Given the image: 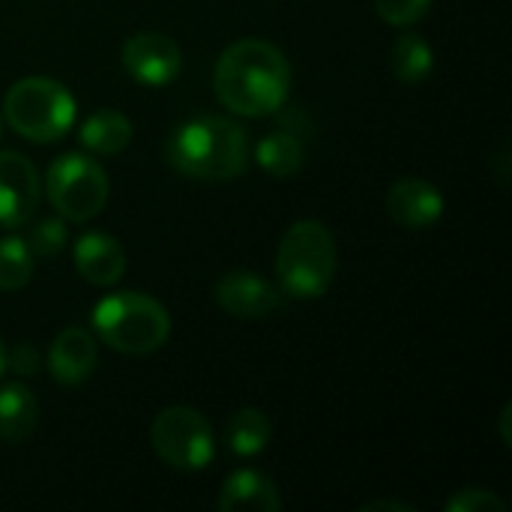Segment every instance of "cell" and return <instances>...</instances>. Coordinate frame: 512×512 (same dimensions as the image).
I'll return each mask as SVG.
<instances>
[{
    "label": "cell",
    "mask_w": 512,
    "mask_h": 512,
    "mask_svg": "<svg viewBox=\"0 0 512 512\" xmlns=\"http://www.w3.org/2000/svg\"><path fill=\"white\" fill-rule=\"evenodd\" d=\"M273 438V423L261 408H240L225 423V444L234 456H258Z\"/></svg>",
    "instance_id": "ac0fdd59"
},
{
    "label": "cell",
    "mask_w": 512,
    "mask_h": 512,
    "mask_svg": "<svg viewBox=\"0 0 512 512\" xmlns=\"http://www.w3.org/2000/svg\"><path fill=\"white\" fill-rule=\"evenodd\" d=\"M213 90L240 117L276 114L291 96V63L267 39H240L219 54Z\"/></svg>",
    "instance_id": "6da1fadb"
},
{
    "label": "cell",
    "mask_w": 512,
    "mask_h": 512,
    "mask_svg": "<svg viewBox=\"0 0 512 512\" xmlns=\"http://www.w3.org/2000/svg\"><path fill=\"white\" fill-rule=\"evenodd\" d=\"M216 507L222 512L237 510H258V512H279L282 510V498L279 489L270 477H264L261 471H234L216 498Z\"/></svg>",
    "instance_id": "5bb4252c"
},
{
    "label": "cell",
    "mask_w": 512,
    "mask_h": 512,
    "mask_svg": "<svg viewBox=\"0 0 512 512\" xmlns=\"http://www.w3.org/2000/svg\"><path fill=\"white\" fill-rule=\"evenodd\" d=\"M168 162L195 180H234L249 165V138L228 117H198L168 138Z\"/></svg>",
    "instance_id": "7a4b0ae2"
},
{
    "label": "cell",
    "mask_w": 512,
    "mask_h": 512,
    "mask_svg": "<svg viewBox=\"0 0 512 512\" xmlns=\"http://www.w3.org/2000/svg\"><path fill=\"white\" fill-rule=\"evenodd\" d=\"M366 512H375V510H390V512H417L414 507H408V504H399V501H372V504H366L363 507Z\"/></svg>",
    "instance_id": "d4e9b609"
},
{
    "label": "cell",
    "mask_w": 512,
    "mask_h": 512,
    "mask_svg": "<svg viewBox=\"0 0 512 512\" xmlns=\"http://www.w3.org/2000/svg\"><path fill=\"white\" fill-rule=\"evenodd\" d=\"M123 69L144 87H165L180 75L183 51L165 33H135L123 42Z\"/></svg>",
    "instance_id": "ba28073f"
},
{
    "label": "cell",
    "mask_w": 512,
    "mask_h": 512,
    "mask_svg": "<svg viewBox=\"0 0 512 512\" xmlns=\"http://www.w3.org/2000/svg\"><path fill=\"white\" fill-rule=\"evenodd\" d=\"M216 303L234 318H264L282 306V291L252 270H231L216 282Z\"/></svg>",
    "instance_id": "30bf717a"
},
{
    "label": "cell",
    "mask_w": 512,
    "mask_h": 512,
    "mask_svg": "<svg viewBox=\"0 0 512 512\" xmlns=\"http://www.w3.org/2000/svg\"><path fill=\"white\" fill-rule=\"evenodd\" d=\"M33 276V255L21 237L0 240V291H18Z\"/></svg>",
    "instance_id": "ffe728a7"
},
{
    "label": "cell",
    "mask_w": 512,
    "mask_h": 512,
    "mask_svg": "<svg viewBox=\"0 0 512 512\" xmlns=\"http://www.w3.org/2000/svg\"><path fill=\"white\" fill-rule=\"evenodd\" d=\"M39 420V402L24 384L0 387V441L21 444Z\"/></svg>",
    "instance_id": "2e32d148"
},
{
    "label": "cell",
    "mask_w": 512,
    "mask_h": 512,
    "mask_svg": "<svg viewBox=\"0 0 512 512\" xmlns=\"http://www.w3.org/2000/svg\"><path fill=\"white\" fill-rule=\"evenodd\" d=\"M3 120L27 141L51 144L63 138L75 123V99L72 93L45 75H27L6 90Z\"/></svg>",
    "instance_id": "5b68a950"
},
{
    "label": "cell",
    "mask_w": 512,
    "mask_h": 512,
    "mask_svg": "<svg viewBox=\"0 0 512 512\" xmlns=\"http://www.w3.org/2000/svg\"><path fill=\"white\" fill-rule=\"evenodd\" d=\"M432 0H375L378 15L393 27H411L426 15Z\"/></svg>",
    "instance_id": "7402d4cb"
},
{
    "label": "cell",
    "mask_w": 512,
    "mask_h": 512,
    "mask_svg": "<svg viewBox=\"0 0 512 512\" xmlns=\"http://www.w3.org/2000/svg\"><path fill=\"white\" fill-rule=\"evenodd\" d=\"M0 135H3V111H0Z\"/></svg>",
    "instance_id": "4316f807"
},
{
    "label": "cell",
    "mask_w": 512,
    "mask_h": 512,
    "mask_svg": "<svg viewBox=\"0 0 512 512\" xmlns=\"http://www.w3.org/2000/svg\"><path fill=\"white\" fill-rule=\"evenodd\" d=\"M72 258H75V270L81 273V279L90 282V285H99V288H108V285L120 282L123 273H126L123 246L114 237L99 234V231H90V234L78 237Z\"/></svg>",
    "instance_id": "7c38bea8"
},
{
    "label": "cell",
    "mask_w": 512,
    "mask_h": 512,
    "mask_svg": "<svg viewBox=\"0 0 512 512\" xmlns=\"http://www.w3.org/2000/svg\"><path fill=\"white\" fill-rule=\"evenodd\" d=\"M153 453L174 471H204L216 456L213 429L201 411L171 405L150 426Z\"/></svg>",
    "instance_id": "52a82bcc"
},
{
    "label": "cell",
    "mask_w": 512,
    "mask_h": 512,
    "mask_svg": "<svg viewBox=\"0 0 512 512\" xmlns=\"http://www.w3.org/2000/svg\"><path fill=\"white\" fill-rule=\"evenodd\" d=\"M45 195L69 222H90L108 201V174L84 153H63L48 165Z\"/></svg>",
    "instance_id": "8992f818"
},
{
    "label": "cell",
    "mask_w": 512,
    "mask_h": 512,
    "mask_svg": "<svg viewBox=\"0 0 512 512\" xmlns=\"http://www.w3.org/2000/svg\"><path fill=\"white\" fill-rule=\"evenodd\" d=\"M432 63H435V54H432L429 42L420 33H402L393 42L390 66H393V75L402 84H420V81H426V75L432 72Z\"/></svg>",
    "instance_id": "d6986e66"
},
{
    "label": "cell",
    "mask_w": 512,
    "mask_h": 512,
    "mask_svg": "<svg viewBox=\"0 0 512 512\" xmlns=\"http://www.w3.org/2000/svg\"><path fill=\"white\" fill-rule=\"evenodd\" d=\"M255 159H258V165L267 174H273V177H291L306 162V144H303V138L297 132L276 129V132H267L258 141Z\"/></svg>",
    "instance_id": "e0dca14e"
},
{
    "label": "cell",
    "mask_w": 512,
    "mask_h": 512,
    "mask_svg": "<svg viewBox=\"0 0 512 512\" xmlns=\"http://www.w3.org/2000/svg\"><path fill=\"white\" fill-rule=\"evenodd\" d=\"M93 330L108 348L132 357H144L168 342L171 318L159 300L141 291H120L96 303Z\"/></svg>",
    "instance_id": "277c9868"
},
{
    "label": "cell",
    "mask_w": 512,
    "mask_h": 512,
    "mask_svg": "<svg viewBox=\"0 0 512 512\" xmlns=\"http://www.w3.org/2000/svg\"><path fill=\"white\" fill-rule=\"evenodd\" d=\"M78 138L81 144L90 150V153H99V156H117L129 147L132 141V123L126 114L120 111H111V108H102V111H93L81 129H78Z\"/></svg>",
    "instance_id": "9a60e30c"
},
{
    "label": "cell",
    "mask_w": 512,
    "mask_h": 512,
    "mask_svg": "<svg viewBox=\"0 0 512 512\" xmlns=\"http://www.w3.org/2000/svg\"><path fill=\"white\" fill-rule=\"evenodd\" d=\"M6 369L15 375H36L39 372V354L33 345L18 342L12 351H6Z\"/></svg>",
    "instance_id": "cb8c5ba5"
},
{
    "label": "cell",
    "mask_w": 512,
    "mask_h": 512,
    "mask_svg": "<svg viewBox=\"0 0 512 512\" xmlns=\"http://www.w3.org/2000/svg\"><path fill=\"white\" fill-rule=\"evenodd\" d=\"M6 369V348H3V339H0V372Z\"/></svg>",
    "instance_id": "484cf974"
},
{
    "label": "cell",
    "mask_w": 512,
    "mask_h": 512,
    "mask_svg": "<svg viewBox=\"0 0 512 512\" xmlns=\"http://www.w3.org/2000/svg\"><path fill=\"white\" fill-rule=\"evenodd\" d=\"M39 204L36 165L18 150H0V228H21Z\"/></svg>",
    "instance_id": "9c48e42d"
},
{
    "label": "cell",
    "mask_w": 512,
    "mask_h": 512,
    "mask_svg": "<svg viewBox=\"0 0 512 512\" xmlns=\"http://www.w3.org/2000/svg\"><path fill=\"white\" fill-rule=\"evenodd\" d=\"M387 213L408 231H426L444 216V195L429 180L402 177L387 192Z\"/></svg>",
    "instance_id": "8fae6325"
},
{
    "label": "cell",
    "mask_w": 512,
    "mask_h": 512,
    "mask_svg": "<svg viewBox=\"0 0 512 512\" xmlns=\"http://www.w3.org/2000/svg\"><path fill=\"white\" fill-rule=\"evenodd\" d=\"M336 264V240L327 225H321L318 219H300L285 231L276 252L279 288L288 297L315 300L330 288Z\"/></svg>",
    "instance_id": "3957f363"
},
{
    "label": "cell",
    "mask_w": 512,
    "mask_h": 512,
    "mask_svg": "<svg viewBox=\"0 0 512 512\" xmlns=\"http://www.w3.org/2000/svg\"><path fill=\"white\" fill-rule=\"evenodd\" d=\"M447 512H507V504L489 489H462L447 501Z\"/></svg>",
    "instance_id": "603a6c76"
},
{
    "label": "cell",
    "mask_w": 512,
    "mask_h": 512,
    "mask_svg": "<svg viewBox=\"0 0 512 512\" xmlns=\"http://www.w3.org/2000/svg\"><path fill=\"white\" fill-rule=\"evenodd\" d=\"M48 369L51 378L63 387H75L90 378L96 369V342L87 330L81 327H66L57 333L48 351Z\"/></svg>",
    "instance_id": "4fadbf2b"
},
{
    "label": "cell",
    "mask_w": 512,
    "mask_h": 512,
    "mask_svg": "<svg viewBox=\"0 0 512 512\" xmlns=\"http://www.w3.org/2000/svg\"><path fill=\"white\" fill-rule=\"evenodd\" d=\"M27 249L33 258H51L66 246V225L63 219H42L27 234Z\"/></svg>",
    "instance_id": "44dd1931"
}]
</instances>
